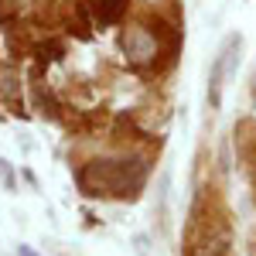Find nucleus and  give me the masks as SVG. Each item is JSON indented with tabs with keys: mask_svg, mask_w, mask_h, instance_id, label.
I'll list each match as a JSON object with an SVG mask.
<instances>
[{
	"mask_svg": "<svg viewBox=\"0 0 256 256\" xmlns=\"http://www.w3.org/2000/svg\"><path fill=\"white\" fill-rule=\"evenodd\" d=\"M144 164L140 160H99V164H89L86 171L79 174V181L86 184L89 195H137L140 184H144Z\"/></svg>",
	"mask_w": 256,
	"mask_h": 256,
	"instance_id": "obj_1",
	"label": "nucleus"
},
{
	"mask_svg": "<svg viewBox=\"0 0 256 256\" xmlns=\"http://www.w3.org/2000/svg\"><path fill=\"white\" fill-rule=\"evenodd\" d=\"M123 10H126V0H99V4H96L99 24H113V20H120V18H123Z\"/></svg>",
	"mask_w": 256,
	"mask_h": 256,
	"instance_id": "obj_4",
	"label": "nucleus"
},
{
	"mask_svg": "<svg viewBox=\"0 0 256 256\" xmlns=\"http://www.w3.org/2000/svg\"><path fill=\"white\" fill-rule=\"evenodd\" d=\"M123 48H126V55L134 62H150L158 55V41L150 38L144 28H130V31L123 34Z\"/></svg>",
	"mask_w": 256,
	"mask_h": 256,
	"instance_id": "obj_3",
	"label": "nucleus"
},
{
	"mask_svg": "<svg viewBox=\"0 0 256 256\" xmlns=\"http://www.w3.org/2000/svg\"><path fill=\"white\" fill-rule=\"evenodd\" d=\"M239 52H242V38L239 34H229L226 44H222V52H218L216 65H212V79H208V102H212V110H218V102H222V86L236 72Z\"/></svg>",
	"mask_w": 256,
	"mask_h": 256,
	"instance_id": "obj_2",
	"label": "nucleus"
}]
</instances>
